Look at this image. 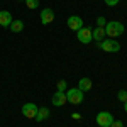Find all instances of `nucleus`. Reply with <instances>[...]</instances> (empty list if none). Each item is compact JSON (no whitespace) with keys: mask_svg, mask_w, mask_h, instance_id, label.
<instances>
[{"mask_svg":"<svg viewBox=\"0 0 127 127\" xmlns=\"http://www.w3.org/2000/svg\"><path fill=\"white\" fill-rule=\"evenodd\" d=\"M105 34H107L108 37H119V36H122L124 34V24L122 22H119V20H112V22H107L105 24Z\"/></svg>","mask_w":127,"mask_h":127,"instance_id":"1","label":"nucleus"},{"mask_svg":"<svg viewBox=\"0 0 127 127\" xmlns=\"http://www.w3.org/2000/svg\"><path fill=\"white\" fill-rule=\"evenodd\" d=\"M83 98H85V93L80 88H69L68 93H66V100L73 105H80L83 102Z\"/></svg>","mask_w":127,"mask_h":127,"instance_id":"2","label":"nucleus"},{"mask_svg":"<svg viewBox=\"0 0 127 127\" xmlns=\"http://www.w3.org/2000/svg\"><path fill=\"white\" fill-rule=\"evenodd\" d=\"M98 48L107 53H117V51H120V44L115 39H103L98 42Z\"/></svg>","mask_w":127,"mask_h":127,"instance_id":"3","label":"nucleus"},{"mask_svg":"<svg viewBox=\"0 0 127 127\" xmlns=\"http://www.w3.org/2000/svg\"><path fill=\"white\" fill-rule=\"evenodd\" d=\"M78 34H76V37H78L80 42H83V44H88V42H92L93 41V36H92V29L90 27H81L80 31H76Z\"/></svg>","mask_w":127,"mask_h":127,"instance_id":"4","label":"nucleus"},{"mask_svg":"<svg viewBox=\"0 0 127 127\" xmlns=\"http://www.w3.org/2000/svg\"><path fill=\"white\" fill-rule=\"evenodd\" d=\"M112 122H114V117L110 112H100L97 115V124L100 127H110Z\"/></svg>","mask_w":127,"mask_h":127,"instance_id":"5","label":"nucleus"},{"mask_svg":"<svg viewBox=\"0 0 127 127\" xmlns=\"http://www.w3.org/2000/svg\"><path fill=\"white\" fill-rule=\"evenodd\" d=\"M36 114H37V105L36 103H26V105H22V115L27 119H36Z\"/></svg>","mask_w":127,"mask_h":127,"instance_id":"6","label":"nucleus"},{"mask_svg":"<svg viewBox=\"0 0 127 127\" xmlns=\"http://www.w3.org/2000/svg\"><path fill=\"white\" fill-rule=\"evenodd\" d=\"M51 102H53V105L54 107H63L68 100H66V93L64 92H56L54 95H53V98H51Z\"/></svg>","mask_w":127,"mask_h":127,"instance_id":"7","label":"nucleus"},{"mask_svg":"<svg viewBox=\"0 0 127 127\" xmlns=\"http://www.w3.org/2000/svg\"><path fill=\"white\" fill-rule=\"evenodd\" d=\"M68 27L71 31H80L81 27H83V20H81V17H78V15H71L68 19Z\"/></svg>","mask_w":127,"mask_h":127,"instance_id":"8","label":"nucleus"},{"mask_svg":"<svg viewBox=\"0 0 127 127\" xmlns=\"http://www.w3.org/2000/svg\"><path fill=\"white\" fill-rule=\"evenodd\" d=\"M53 20H54V10H51V9L41 10V22L42 24H51Z\"/></svg>","mask_w":127,"mask_h":127,"instance_id":"9","label":"nucleus"},{"mask_svg":"<svg viewBox=\"0 0 127 127\" xmlns=\"http://www.w3.org/2000/svg\"><path fill=\"white\" fill-rule=\"evenodd\" d=\"M10 24H12V14L9 10H0V26L9 27Z\"/></svg>","mask_w":127,"mask_h":127,"instance_id":"10","label":"nucleus"},{"mask_svg":"<svg viewBox=\"0 0 127 127\" xmlns=\"http://www.w3.org/2000/svg\"><path fill=\"white\" fill-rule=\"evenodd\" d=\"M92 36H93V39L95 41H98V42H100V41H103V37H105V36H107V34H105V29H103V27H95V29H92Z\"/></svg>","mask_w":127,"mask_h":127,"instance_id":"11","label":"nucleus"},{"mask_svg":"<svg viewBox=\"0 0 127 127\" xmlns=\"http://www.w3.org/2000/svg\"><path fill=\"white\" fill-rule=\"evenodd\" d=\"M48 117H49V108H46V107L37 108V114H36V120L37 122H42V120H46Z\"/></svg>","mask_w":127,"mask_h":127,"instance_id":"12","label":"nucleus"},{"mask_svg":"<svg viewBox=\"0 0 127 127\" xmlns=\"http://www.w3.org/2000/svg\"><path fill=\"white\" fill-rule=\"evenodd\" d=\"M78 88L81 90V92H88V90L92 88V80H90V78H80Z\"/></svg>","mask_w":127,"mask_h":127,"instance_id":"13","label":"nucleus"},{"mask_svg":"<svg viewBox=\"0 0 127 127\" xmlns=\"http://www.w3.org/2000/svg\"><path fill=\"white\" fill-rule=\"evenodd\" d=\"M9 27L12 32H20V31L24 29V22L22 20H12V24H10Z\"/></svg>","mask_w":127,"mask_h":127,"instance_id":"14","label":"nucleus"},{"mask_svg":"<svg viewBox=\"0 0 127 127\" xmlns=\"http://www.w3.org/2000/svg\"><path fill=\"white\" fill-rule=\"evenodd\" d=\"M27 9H37L39 7V0H24Z\"/></svg>","mask_w":127,"mask_h":127,"instance_id":"15","label":"nucleus"},{"mask_svg":"<svg viewBox=\"0 0 127 127\" xmlns=\"http://www.w3.org/2000/svg\"><path fill=\"white\" fill-rule=\"evenodd\" d=\"M66 88H68L66 81H64V80H59L58 81V92H66Z\"/></svg>","mask_w":127,"mask_h":127,"instance_id":"16","label":"nucleus"},{"mask_svg":"<svg viewBox=\"0 0 127 127\" xmlns=\"http://www.w3.org/2000/svg\"><path fill=\"white\" fill-rule=\"evenodd\" d=\"M117 98L120 100V102H127V92L126 90H120L117 93Z\"/></svg>","mask_w":127,"mask_h":127,"instance_id":"17","label":"nucleus"},{"mask_svg":"<svg viewBox=\"0 0 127 127\" xmlns=\"http://www.w3.org/2000/svg\"><path fill=\"white\" fill-rule=\"evenodd\" d=\"M105 24H107V19L100 15V17L97 19V26H98V27H105Z\"/></svg>","mask_w":127,"mask_h":127,"instance_id":"18","label":"nucleus"},{"mask_svg":"<svg viewBox=\"0 0 127 127\" xmlns=\"http://www.w3.org/2000/svg\"><path fill=\"white\" fill-rule=\"evenodd\" d=\"M110 127H124V124H122V120H114Z\"/></svg>","mask_w":127,"mask_h":127,"instance_id":"19","label":"nucleus"},{"mask_svg":"<svg viewBox=\"0 0 127 127\" xmlns=\"http://www.w3.org/2000/svg\"><path fill=\"white\" fill-rule=\"evenodd\" d=\"M105 3H107L108 7H114V5H117L119 0H105Z\"/></svg>","mask_w":127,"mask_h":127,"instance_id":"20","label":"nucleus"},{"mask_svg":"<svg viewBox=\"0 0 127 127\" xmlns=\"http://www.w3.org/2000/svg\"><path fill=\"white\" fill-rule=\"evenodd\" d=\"M124 110L127 112V102H124Z\"/></svg>","mask_w":127,"mask_h":127,"instance_id":"21","label":"nucleus"},{"mask_svg":"<svg viewBox=\"0 0 127 127\" xmlns=\"http://www.w3.org/2000/svg\"><path fill=\"white\" fill-rule=\"evenodd\" d=\"M19 2H22V0H19Z\"/></svg>","mask_w":127,"mask_h":127,"instance_id":"22","label":"nucleus"}]
</instances>
